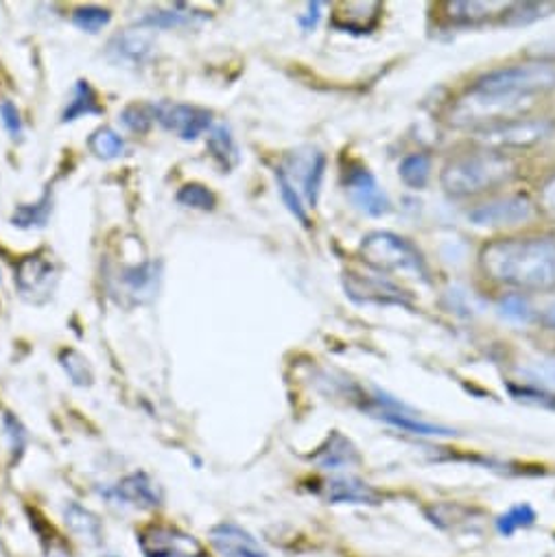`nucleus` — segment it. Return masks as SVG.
Wrapping results in <instances>:
<instances>
[{
	"mask_svg": "<svg viewBox=\"0 0 555 557\" xmlns=\"http://www.w3.org/2000/svg\"><path fill=\"white\" fill-rule=\"evenodd\" d=\"M51 210H53V199H51V193H47L36 203H21L12 214V223L21 230H40L47 225Z\"/></svg>",
	"mask_w": 555,
	"mask_h": 557,
	"instance_id": "24",
	"label": "nucleus"
},
{
	"mask_svg": "<svg viewBox=\"0 0 555 557\" xmlns=\"http://www.w3.org/2000/svg\"><path fill=\"white\" fill-rule=\"evenodd\" d=\"M103 114V108L99 106V99H97V92L92 90V86L84 79H79L75 84V90H73V99L69 101L64 114H62V121L64 123H73L82 116H99Z\"/></svg>",
	"mask_w": 555,
	"mask_h": 557,
	"instance_id": "22",
	"label": "nucleus"
},
{
	"mask_svg": "<svg viewBox=\"0 0 555 557\" xmlns=\"http://www.w3.org/2000/svg\"><path fill=\"white\" fill-rule=\"evenodd\" d=\"M555 5L551 3H522V5H505L503 10V23L509 27H520V25H529L535 23L544 16H548V12H553Z\"/></svg>",
	"mask_w": 555,
	"mask_h": 557,
	"instance_id": "29",
	"label": "nucleus"
},
{
	"mask_svg": "<svg viewBox=\"0 0 555 557\" xmlns=\"http://www.w3.org/2000/svg\"><path fill=\"white\" fill-rule=\"evenodd\" d=\"M106 496H110L114 500H121L125 505L140 507V509L160 507L162 500H164L162 487L147 472H132V474H127L112 490H108Z\"/></svg>",
	"mask_w": 555,
	"mask_h": 557,
	"instance_id": "15",
	"label": "nucleus"
},
{
	"mask_svg": "<svg viewBox=\"0 0 555 557\" xmlns=\"http://www.w3.org/2000/svg\"><path fill=\"white\" fill-rule=\"evenodd\" d=\"M368 411H370L374 418L385 420L387 424H392V426H396V429H403V431H407V433H411V435L446 437V435H453V433H455V431L448 429V426L420 420L418 416L409 413V409H405V407L398 405L396 400L385 398L383 394H379V398L372 400V405L368 407Z\"/></svg>",
	"mask_w": 555,
	"mask_h": 557,
	"instance_id": "12",
	"label": "nucleus"
},
{
	"mask_svg": "<svg viewBox=\"0 0 555 557\" xmlns=\"http://www.w3.org/2000/svg\"><path fill=\"white\" fill-rule=\"evenodd\" d=\"M0 121H3L8 134H10L14 140L23 136V119H21L18 108H16L12 101H3V103H0Z\"/></svg>",
	"mask_w": 555,
	"mask_h": 557,
	"instance_id": "38",
	"label": "nucleus"
},
{
	"mask_svg": "<svg viewBox=\"0 0 555 557\" xmlns=\"http://www.w3.org/2000/svg\"><path fill=\"white\" fill-rule=\"evenodd\" d=\"M292 184L300 190L303 199L316 208L322 190V180L326 173V156L322 151H296L287 158L285 166H281Z\"/></svg>",
	"mask_w": 555,
	"mask_h": 557,
	"instance_id": "9",
	"label": "nucleus"
},
{
	"mask_svg": "<svg viewBox=\"0 0 555 557\" xmlns=\"http://www.w3.org/2000/svg\"><path fill=\"white\" fill-rule=\"evenodd\" d=\"M64 520L69 524V529L79 535L82 540L90 542V544H99L103 540V524L99 520L97 513H92L90 509H86L84 505L71 500L64 507Z\"/></svg>",
	"mask_w": 555,
	"mask_h": 557,
	"instance_id": "20",
	"label": "nucleus"
},
{
	"mask_svg": "<svg viewBox=\"0 0 555 557\" xmlns=\"http://www.w3.org/2000/svg\"><path fill=\"white\" fill-rule=\"evenodd\" d=\"M540 322H542L546 329H553V331H555V302H551V305L542 311Z\"/></svg>",
	"mask_w": 555,
	"mask_h": 557,
	"instance_id": "42",
	"label": "nucleus"
},
{
	"mask_svg": "<svg viewBox=\"0 0 555 557\" xmlns=\"http://www.w3.org/2000/svg\"><path fill=\"white\" fill-rule=\"evenodd\" d=\"M208 151L212 153L214 162L223 169L230 171L238 162V147L234 143V136L227 125H214L208 134Z\"/></svg>",
	"mask_w": 555,
	"mask_h": 557,
	"instance_id": "23",
	"label": "nucleus"
},
{
	"mask_svg": "<svg viewBox=\"0 0 555 557\" xmlns=\"http://www.w3.org/2000/svg\"><path fill=\"white\" fill-rule=\"evenodd\" d=\"M60 366L77 387H90L95 381L92 368L86 357H82L77 350H62L60 352Z\"/></svg>",
	"mask_w": 555,
	"mask_h": 557,
	"instance_id": "30",
	"label": "nucleus"
},
{
	"mask_svg": "<svg viewBox=\"0 0 555 557\" xmlns=\"http://www.w3.org/2000/svg\"><path fill=\"white\" fill-rule=\"evenodd\" d=\"M156 123L166 132L177 134L182 140H197L212 125V112L188 103H153Z\"/></svg>",
	"mask_w": 555,
	"mask_h": 557,
	"instance_id": "8",
	"label": "nucleus"
},
{
	"mask_svg": "<svg viewBox=\"0 0 555 557\" xmlns=\"http://www.w3.org/2000/svg\"><path fill=\"white\" fill-rule=\"evenodd\" d=\"M206 21V16L201 12H193L190 8L177 3L171 10H156L147 16L140 18V27H149V29H180V27H190L193 23Z\"/></svg>",
	"mask_w": 555,
	"mask_h": 557,
	"instance_id": "21",
	"label": "nucleus"
},
{
	"mask_svg": "<svg viewBox=\"0 0 555 557\" xmlns=\"http://www.w3.org/2000/svg\"><path fill=\"white\" fill-rule=\"evenodd\" d=\"M540 208L542 212L555 221V175L542 186V193H540Z\"/></svg>",
	"mask_w": 555,
	"mask_h": 557,
	"instance_id": "39",
	"label": "nucleus"
},
{
	"mask_svg": "<svg viewBox=\"0 0 555 557\" xmlns=\"http://www.w3.org/2000/svg\"><path fill=\"white\" fill-rule=\"evenodd\" d=\"M494 8H501V5L498 3H451L448 18L461 27H477L490 21Z\"/></svg>",
	"mask_w": 555,
	"mask_h": 557,
	"instance_id": "27",
	"label": "nucleus"
},
{
	"mask_svg": "<svg viewBox=\"0 0 555 557\" xmlns=\"http://www.w3.org/2000/svg\"><path fill=\"white\" fill-rule=\"evenodd\" d=\"M119 121L123 123L125 129L134 132V134H145L151 129V125L156 123V112H153V103H132L127 106Z\"/></svg>",
	"mask_w": 555,
	"mask_h": 557,
	"instance_id": "32",
	"label": "nucleus"
},
{
	"mask_svg": "<svg viewBox=\"0 0 555 557\" xmlns=\"http://www.w3.org/2000/svg\"><path fill=\"white\" fill-rule=\"evenodd\" d=\"M322 10H324V3H309L307 5V14L300 16V25L305 32H313L322 18Z\"/></svg>",
	"mask_w": 555,
	"mask_h": 557,
	"instance_id": "40",
	"label": "nucleus"
},
{
	"mask_svg": "<svg viewBox=\"0 0 555 557\" xmlns=\"http://www.w3.org/2000/svg\"><path fill=\"white\" fill-rule=\"evenodd\" d=\"M479 264L494 283L520 292H553L555 238L525 236L492 240L481 249Z\"/></svg>",
	"mask_w": 555,
	"mask_h": 557,
	"instance_id": "1",
	"label": "nucleus"
},
{
	"mask_svg": "<svg viewBox=\"0 0 555 557\" xmlns=\"http://www.w3.org/2000/svg\"><path fill=\"white\" fill-rule=\"evenodd\" d=\"M311 459L324 470H342L361 461L355 444L348 437H344L340 431H333Z\"/></svg>",
	"mask_w": 555,
	"mask_h": 557,
	"instance_id": "19",
	"label": "nucleus"
},
{
	"mask_svg": "<svg viewBox=\"0 0 555 557\" xmlns=\"http://www.w3.org/2000/svg\"><path fill=\"white\" fill-rule=\"evenodd\" d=\"M119 283L123 287V296H130L134 302H147L156 296L160 283V264L158 262H143L136 267L121 269Z\"/></svg>",
	"mask_w": 555,
	"mask_h": 557,
	"instance_id": "17",
	"label": "nucleus"
},
{
	"mask_svg": "<svg viewBox=\"0 0 555 557\" xmlns=\"http://www.w3.org/2000/svg\"><path fill=\"white\" fill-rule=\"evenodd\" d=\"M346 193L350 195L353 203L370 216H383L392 210L387 193L379 186L377 177L361 164H353L346 171Z\"/></svg>",
	"mask_w": 555,
	"mask_h": 557,
	"instance_id": "11",
	"label": "nucleus"
},
{
	"mask_svg": "<svg viewBox=\"0 0 555 557\" xmlns=\"http://www.w3.org/2000/svg\"><path fill=\"white\" fill-rule=\"evenodd\" d=\"M553 88H555V69L546 62H533V64L492 71L479 77L470 90L479 95L533 101L538 95H544Z\"/></svg>",
	"mask_w": 555,
	"mask_h": 557,
	"instance_id": "3",
	"label": "nucleus"
},
{
	"mask_svg": "<svg viewBox=\"0 0 555 557\" xmlns=\"http://www.w3.org/2000/svg\"><path fill=\"white\" fill-rule=\"evenodd\" d=\"M516 175V162L501 151H481L453 158L440 175L442 188L453 197H472L507 184Z\"/></svg>",
	"mask_w": 555,
	"mask_h": 557,
	"instance_id": "2",
	"label": "nucleus"
},
{
	"mask_svg": "<svg viewBox=\"0 0 555 557\" xmlns=\"http://www.w3.org/2000/svg\"><path fill=\"white\" fill-rule=\"evenodd\" d=\"M398 175L409 188H424L431 177V158L427 153H409L407 158H403Z\"/></svg>",
	"mask_w": 555,
	"mask_h": 557,
	"instance_id": "26",
	"label": "nucleus"
},
{
	"mask_svg": "<svg viewBox=\"0 0 555 557\" xmlns=\"http://www.w3.org/2000/svg\"><path fill=\"white\" fill-rule=\"evenodd\" d=\"M346 292L357 302L368 305H409L403 292L385 281L383 275L346 273Z\"/></svg>",
	"mask_w": 555,
	"mask_h": 557,
	"instance_id": "14",
	"label": "nucleus"
},
{
	"mask_svg": "<svg viewBox=\"0 0 555 557\" xmlns=\"http://www.w3.org/2000/svg\"><path fill=\"white\" fill-rule=\"evenodd\" d=\"M112 21V12L97 8V5H88V8H79L73 14V25L86 34H99L101 29H106Z\"/></svg>",
	"mask_w": 555,
	"mask_h": 557,
	"instance_id": "33",
	"label": "nucleus"
},
{
	"mask_svg": "<svg viewBox=\"0 0 555 557\" xmlns=\"http://www.w3.org/2000/svg\"><path fill=\"white\" fill-rule=\"evenodd\" d=\"M88 147L101 160H114L127 151L125 138L112 127H99L97 132H92V136L88 138Z\"/></svg>",
	"mask_w": 555,
	"mask_h": 557,
	"instance_id": "25",
	"label": "nucleus"
},
{
	"mask_svg": "<svg viewBox=\"0 0 555 557\" xmlns=\"http://www.w3.org/2000/svg\"><path fill=\"white\" fill-rule=\"evenodd\" d=\"M275 184H278V190H281V197H283L285 206L289 208V212H292L303 225H311L309 206H305V199H303L300 190L292 184V180L285 175L283 169H275Z\"/></svg>",
	"mask_w": 555,
	"mask_h": 557,
	"instance_id": "28",
	"label": "nucleus"
},
{
	"mask_svg": "<svg viewBox=\"0 0 555 557\" xmlns=\"http://www.w3.org/2000/svg\"><path fill=\"white\" fill-rule=\"evenodd\" d=\"M535 49L538 51H529V55H533L538 60H555V40L540 42Z\"/></svg>",
	"mask_w": 555,
	"mask_h": 557,
	"instance_id": "41",
	"label": "nucleus"
},
{
	"mask_svg": "<svg viewBox=\"0 0 555 557\" xmlns=\"http://www.w3.org/2000/svg\"><path fill=\"white\" fill-rule=\"evenodd\" d=\"M322 494L329 503H350V505H379L381 492L370 483L355 476H337L324 483Z\"/></svg>",
	"mask_w": 555,
	"mask_h": 557,
	"instance_id": "18",
	"label": "nucleus"
},
{
	"mask_svg": "<svg viewBox=\"0 0 555 557\" xmlns=\"http://www.w3.org/2000/svg\"><path fill=\"white\" fill-rule=\"evenodd\" d=\"M14 281L23 298H27L34 305H45L53 296L60 275L53 260L36 253L25 256L18 262Z\"/></svg>",
	"mask_w": 555,
	"mask_h": 557,
	"instance_id": "7",
	"label": "nucleus"
},
{
	"mask_svg": "<svg viewBox=\"0 0 555 557\" xmlns=\"http://www.w3.org/2000/svg\"><path fill=\"white\" fill-rule=\"evenodd\" d=\"M177 201L182 206L188 208H197V210H212L217 206V197L210 188H206L203 184H186L180 188L177 193Z\"/></svg>",
	"mask_w": 555,
	"mask_h": 557,
	"instance_id": "34",
	"label": "nucleus"
},
{
	"mask_svg": "<svg viewBox=\"0 0 555 557\" xmlns=\"http://www.w3.org/2000/svg\"><path fill=\"white\" fill-rule=\"evenodd\" d=\"M3 424H5V433H8V437H10L12 455H14V459H21V457H23V453H25V448H27V442H29L27 429H25V426H23V422H21L18 418H14L12 413H8V416H5Z\"/></svg>",
	"mask_w": 555,
	"mask_h": 557,
	"instance_id": "36",
	"label": "nucleus"
},
{
	"mask_svg": "<svg viewBox=\"0 0 555 557\" xmlns=\"http://www.w3.org/2000/svg\"><path fill=\"white\" fill-rule=\"evenodd\" d=\"M496 311H498L501 318H505L509 322H522V324H527L533 315L531 305L520 294H511V296L501 298L498 305H496Z\"/></svg>",
	"mask_w": 555,
	"mask_h": 557,
	"instance_id": "35",
	"label": "nucleus"
},
{
	"mask_svg": "<svg viewBox=\"0 0 555 557\" xmlns=\"http://www.w3.org/2000/svg\"><path fill=\"white\" fill-rule=\"evenodd\" d=\"M103 557H119V555H112V553H108V555H103Z\"/></svg>",
	"mask_w": 555,
	"mask_h": 557,
	"instance_id": "43",
	"label": "nucleus"
},
{
	"mask_svg": "<svg viewBox=\"0 0 555 557\" xmlns=\"http://www.w3.org/2000/svg\"><path fill=\"white\" fill-rule=\"evenodd\" d=\"M361 256L379 271L411 273L427 281L429 269L414 243L394 232H372L361 240Z\"/></svg>",
	"mask_w": 555,
	"mask_h": 557,
	"instance_id": "4",
	"label": "nucleus"
},
{
	"mask_svg": "<svg viewBox=\"0 0 555 557\" xmlns=\"http://www.w3.org/2000/svg\"><path fill=\"white\" fill-rule=\"evenodd\" d=\"M156 49V42L149 32H123L114 36L108 47H106V58L112 64H123V66H143L145 62L151 60Z\"/></svg>",
	"mask_w": 555,
	"mask_h": 557,
	"instance_id": "16",
	"label": "nucleus"
},
{
	"mask_svg": "<svg viewBox=\"0 0 555 557\" xmlns=\"http://www.w3.org/2000/svg\"><path fill=\"white\" fill-rule=\"evenodd\" d=\"M551 123L540 119H514L494 127H485L477 132V140L490 151L520 149L542 143L551 134Z\"/></svg>",
	"mask_w": 555,
	"mask_h": 557,
	"instance_id": "5",
	"label": "nucleus"
},
{
	"mask_svg": "<svg viewBox=\"0 0 555 557\" xmlns=\"http://www.w3.org/2000/svg\"><path fill=\"white\" fill-rule=\"evenodd\" d=\"M535 522V511L531 505L527 503H520V505H514L511 509H507L503 516L496 518V531L501 535H511L516 533L518 529H527Z\"/></svg>",
	"mask_w": 555,
	"mask_h": 557,
	"instance_id": "31",
	"label": "nucleus"
},
{
	"mask_svg": "<svg viewBox=\"0 0 555 557\" xmlns=\"http://www.w3.org/2000/svg\"><path fill=\"white\" fill-rule=\"evenodd\" d=\"M138 546L145 557H206L203 546L186 531L173 524H147L138 533Z\"/></svg>",
	"mask_w": 555,
	"mask_h": 557,
	"instance_id": "6",
	"label": "nucleus"
},
{
	"mask_svg": "<svg viewBox=\"0 0 555 557\" xmlns=\"http://www.w3.org/2000/svg\"><path fill=\"white\" fill-rule=\"evenodd\" d=\"M525 374L531 381L555 389V359H538L529 368H525Z\"/></svg>",
	"mask_w": 555,
	"mask_h": 557,
	"instance_id": "37",
	"label": "nucleus"
},
{
	"mask_svg": "<svg viewBox=\"0 0 555 557\" xmlns=\"http://www.w3.org/2000/svg\"><path fill=\"white\" fill-rule=\"evenodd\" d=\"M208 535L212 548L221 557H269L264 546L236 522L214 524Z\"/></svg>",
	"mask_w": 555,
	"mask_h": 557,
	"instance_id": "13",
	"label": "nucleus"
},
{
	"mask_svg": "<svg viewBox=\"0 0 555 557\" xmlns=\"http://www.w3.org/2000/svg\"><path fill=\"white\" fill-rule=\"evenodd\" d=\"M533 216V203L525 195H511L481 203L468 212V219L477 227H511L527 223Z\"/></svg>",
	"mask_w": 555,
	"mask_h": 557,
	"instance_id": "10",
	"label": "nucleus"
}]
</instances>
